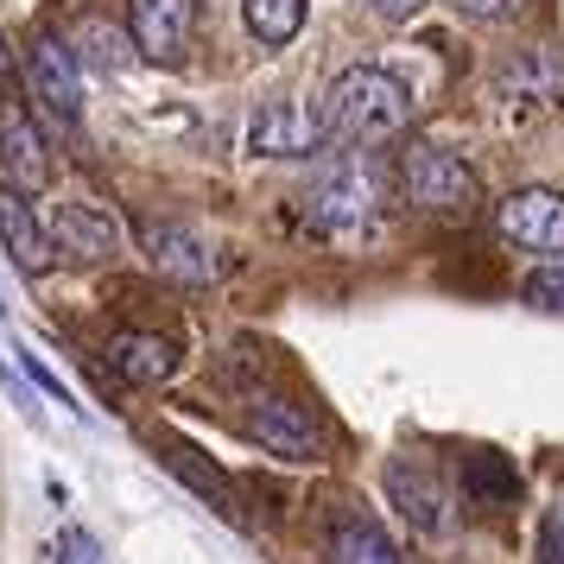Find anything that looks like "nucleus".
<instances>
[{"label":"nucleus","instance_id":"nucleus-2","mask_svg":"<svg viewBox=\"0 0 564 564\" xmlns=\"http://www.w3.org/2000/svg\"><path fill=\"white\" fill-rule=\"evenodd\" d=\"M393 172H400V197H406L412 209H425V216L469 223V216L482 209V184H476V172H469L457 153L432 147V140L400 147V165H393Z\"/></svg>","mask_w":564,"mask_h":564},{"label":"nucleus","instance_id":"nucleus-16","mask_svg":"<svg viewBox=\"0 0 564 564\" xmlns=\"http://www.w3.org/2000/svg\"><path fill=\"white\" fill-rule=\"evenodd\" d=\"M324 552H330V564H406L400 545L375 520H336L330 539H324Z\"/></svg>","mask_w":564,"mask_h":564},{"label":"nucleus","instance_id":"nucleus-3","mask_svg":"<svg viewBox=\"0 0 564 564\" xmlns=\"http://www.w3.org/2000/svg\"><path fill=\"white\" fill-rule=\"evenodd\" d=\"M375 197H381V184H375L368 165H336L330 178L311 184L305 223L324 229V235H349V229H361V223L375 216Z\"/></svg>","mask_w":564,"mask_h":564},{"label":"nucleus","instance_id":"nucleus-11","mask_svg":"<svg viewBox=\"0 0 564 564\" xmlns=\"http://www.w3.org/2000/svg\"><path fill=\"white\" fill-rule=\"evenodd\" d=\"M45 229H52L57 254H70V260H108L115 248H121V223H115L102 204H83V197L57 204Z\"/></svg>","mask_w":564,"mask_h":564},{"label":"nucleus","instance_id":"nucleus-6","mask_svg":"<svg viewBox=\"0 0 564 564\" xmlns=\"http://www.w3.org/2000/svg\"><path fill=\"white\" fill-rule=\"evenodd\" d=\"M133 52L153 64H178L191 32H197V0H128Z\"/></svg>","mask_w":564,"mask_h":564},{"label":"nucleus","instance_id":"nucleus-1","mask_svg":"<svg viewBox=\"0 0 564 564\" xmlns=\"http://www.w3.org/2000/svg\"><path fill=\"white\" fill-rule=\"evenodd\" d=\"M412 121V89L381 64H356L330 83L324 96V133L330 140H349V147H375V140H393L406 133Z\"/></svg>","mask_w":564,"mask_h":564},{"label":"nucleus","instance_id":"nucleus-20","mask_svg":"<svg viewBox=\"0 0 564 564\" xmlns=\"http://www.w3.org/2000/svg\"><path fill=\"white\" fill-rule=\"evenodd\" d=\"M77 45H83V57H89L96 70H121V64L133 57V32L121 39L108 20H83V26H77Z\"/></svg>","mask_w":564,"mask_h":564},{"label":"nucleus","instance_id":"nucleus-5","mask_svg":"<svg viewBox=\"0 0 564 564\" xmlns=\"http://www.w3.org/2000/svg\"><path fill=\"white\" fill-rule=\"evenodd\" d=\"M26 77H32V102H45V115H57L64 128L83 115V70L77 52L57 39V32H39L26 57Z\"/></svg>","mask_w":564,"mask_h":564},{"label":"nucleus","instance_id":"nucleus-21","mask_svg":"<svg viewBox=\"0 0 564 564\" xmlns=\"http://www.w3.org/2000/svg\"><path fill=\"white\" fill-rule=\"evenodd\" d=\"M20 368H26V381L39 387L45 400H57V406H64V412H77V419H83L77 393H70V387H64V381H57V375H52V368H45V361H39V356H32V349H20Z\"/></svg>","mask_w":564,"mask_h":564},{"label":"nucleus","instance_id":"nucleus-24","mask_svg":"<svg viewBox=\"0 0 564 564\" xmlns=\"http://www.w3.org/2000/svg\"><path fill=\"white\" fill-rule=\"evenodd\" d=\"M52 564H108V558H102V545H96V539L83 533V527H70V533L57 539Z\"/></svg>","mask_w":564,"mask_h":564},{"label":"nucleus","instance_id":"nucleus-25","mask_svg":"<svg viewBox=\"0 0 564 564\" xmlns=\"http://www.w3.org/2000/svg\"><path fill=\"white\" fill-rule=\"evenodd\" d=\"M368 7H375L381 20H412V13H419L425 0H368Z\"/></svg>","mask_w":564,"mask_h":564},{"label":"nucleus","instance_id":"nucleus-18","mask_svg":"<svg viewBox=\"0 0 564 564\" xmlns=\"http://www.w3.org/2000/svg\"><path fill=\"white\" fill-rule=\"evenodd\" d=\"M501 89L508 96H520V102H558L564 96V57H552V52H533V57H520L508 77H501Z\"/></svg>","mask_w":564,"mask_h":564},{"label":"nucleus","instance_id":"nucleus-26","mask_svg":"<svg viewBox=\"0 0 564 564\" xmlns=\"http://www.w3.org/2000/svg\"><path fill=\"white\" fill-rule=\"evenodd\" d=\"M0 77H7V39H0Z\"/></svg>","mask_w":564,"mask_h":564},{"label":"nucleus","instance_id":"nucleus-13","mask_svg":"<svg viewBox=\"0 0 564 564\" xmlns=\"http://www.w3.org/2000/svg\"><path fill=\"white\" fill-rule=\"evenodd\" d=\"M108 368L128 387H159V381L178 375V343L159 336V330H121L108 343Z\"/></svg>","mask_w":564,"mask_h":564},{"label":"nucleus","instance_id":"nucleus-15","mask_svg":"<svg viewBox=\"0 0 564 564\" xmlns=\"http://www.w3.org/2000/svg\"><path fill=\"white\" fill-rule=\"evenodd\" d=\"M159 451H165V463H172V476H184V482L197 488V495H204L216 513H229V520L241 513V508H235L229 476H223L216 463H204V451H191V444H178V437H159Z\"/></svg>","mask_w":564,"mask_h":564},{"label":"nucleus","instance_id":"nucleus-7","mask_svg":"<svg viewBox=\"0 0 564 564\" xmlns=\"http://www.w3.org/2000/svg\"><path fill=\"white\" fill-rule=\"evenodd\" d=\"M140 248H147V260H153L159 280L191 285V292L216 280V254H209V241L197 229H184V223H147V229H140Z\"/></svg>","mask_w":564,"mask_h":564},{"label":"nucleus","instance_id":"nucleus-23","mask_svg":"<svg viewBox=\"0 0 564 564\" xmlns=\"http://www.w3.org/2000/svg\"><path fill=\"white\" fill-rule=\"evenodd\" d=\"M463 20H488V26H501V20H520L527 13V0H451Z\"/></svg>","mask_w":564,"mask_h":564},{"label":"nucleus","instance_id":"nucleus-17","mask_svg":"<svg viewBox=\"0 0 564 564\" xmlns=\"http://www.w3.org/2000/svg\"><path fill=\"white\" fill-rule=\"evenodd\" d=\"M463 495L476 508H508L513 495H520V476H513V463L501 451H469L463 457Z\"/></svg>","mask_w":564,"mask_h":564},{"label":"nucleus","instance_id":"nucleus-10","mask_svg":"<svg viewBox=\"0 0 564 564\" xmlns=\"http://www.w3.org/2000/svg\"><path fill=\"white\" fill-rule=\"evenodd\" d=\"M248 432L285 463H317V451H324V437H317V425H311V412L299 400H254Z\"/></svg>","mask_w":564,"mask_h":564},{"label":"nucleus","instance_id":"nucleus-8","mask_svg":"<svg viewBox=\"0 0 564 564\" xmlns=\"http://www.w3.org/2000/svg\"><path fill=\"white\" fill-rule=\"evenodd\" d=\"M0 184H13V191H26V197L52 184L45 133L32 128V115L20 102H0Z\"/></svg>","mask_w":564,"mask_h":564},{"label":"nucleus","instance_id":"nucleus-19","mask_svg":"<svg viewBox=\"0 0 564 564\" xmlns=\"http://www.w3.org/2000/svg\"><path fill=\"white\" fill-rule=\"evenodd\" d=\"M241 13L260 45H292L305 26V0H241Z\"/></svg>","mask_w":564,"mask_h":564},{"label":"nucleus","instance_id":"nucleus-22","mask_svg":"<svg viewBox=\"0 0 564 564\" xmlns=\"http://www.w3.org/2000/svg\"><path fill=\"white\" fill-rule=\"evenodd\" d=\"M527 305H539V311H558V317H564V260H552V267H539L533 280H527Z\"/></svg>","mask_w":564,"mask_h":564},{"label":"nucleus","instance_id":"nucleus-4","mask_svg":"<svg viewBox=\"0 0 564 564\" xmlns=\"http://www.w3.org/2000/svg\"><path fill=\"white\" fill-rule=\"evenodd\" d=\"M495 223H501V235H508L513 248H527V254H552V260H564V191L527 184V191H513V197H501V209H495Z\"/></svg>","mask_w":564,"mask_h":564},{"label":"nucleus","instance_id":"nucleus-14","mask_svg":"<svg viewBox=\"0 0 564 564\" xmlns=\"http://www.w3.org/2000/svg\"><path fill=\"white\" fill-rule=\"evenodd\" d=\"M387 495H393V508L406 513L419 533H437V527H444V488H437V476L419 457L387 463Z\"/></svg>","mask_w":564,"mask_h":564},{"label":"nucleus","instance_id":"nucleus-12","mask_svg":"<svg viewBox=\"0 0 564 564\" xmlns=\"http://www.w3.org/2000/svg\"><path fill=\"white\" fill-rule=\"evenodd\" d=\"M0 241H7L13 267L32 273V280H39V273L52 267V254H57L52 229L32 216V197H26V191H13V184H0Z\"/></svg>","mask_w":564,"mask_h":564},{"label":"nucleus","instance_id":"nucleus-9","mask_svg":"<svg viewBox=\"0 0 564 564\" xmlns=\"http://www.w3.org/2000/svg\"><path fill=\"white\" fill-rule=\"evenodd\" d=\"M330 133H324V115H311L299 102H273L254 115V128H248V153L260 159H305L317 153Z\"/></svg>","mask_w":564,"mask_h":564}]
</instances>
